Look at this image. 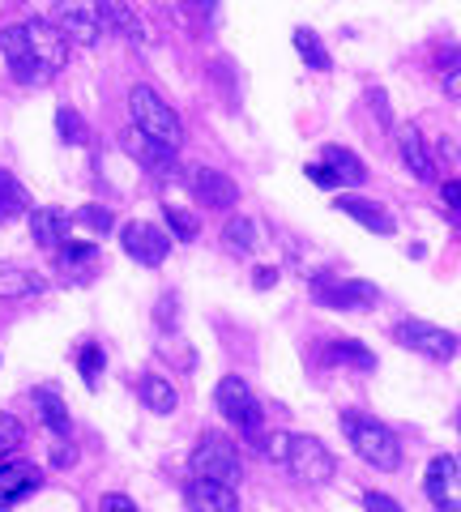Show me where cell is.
I'll return each mask as SVG.
<instances>
[{
  "label": "cell",
  "mask_w": 461,
  "mask_h": 512,
  "mask_svg": "<svg viewBox=\"0 0 461 512\" xmlns=\"http://www.w3.org/2000/svg\"><path fill=\"white\" fill-rule=\"evenodd\" d=\"M257 453L278 461V466L304 487H325L333 478V470H338L333 453L316 436H265L257 444Z\"/></svg>",
  "instance_id": "1"
},
{
  "label": "cell",
  "mask_w": 461,
  "mask_h": 512,
  "mask_svg": "<svg viewBox=\"0 0 461 512\" xmlns=\"http://www.w3.org/2000/svg\"><path fill=\"white\" fill-rule=\"evenodd\" d=\"M342 431H346V440H351V448L368 461L372 470H385V474L402 470V440H397L380 419L346 410L342 414Z\"/></svg>",
  "instance_id": "2"
},
{
  "label": "cell",
  "mask_w": 461,
  "mask_h": 512,
  "mask_svg": "<svg viewBox=\"0 0 461 512\" xmlns=\"http://www.w3.org/2000/svg\"><path fill=\"white\" fill-rule=\"evenodd\" d=\"M214 406H218V414L227 419L240 436L257 448L261 440H265V410H261V402H257V393L248 389V380L244 376H222L218 384H214Z\"/></svg>",
  "instance_id": "3"
},
{
  "label": "cell",
  "mask_w": 461,
  "mask_h": 512,
  "mask_svg": "<svg viewBox=\"0 0 461 512\" xmlns=\"http://www.w3.org/2000/svg\"><path fill=\"white\" fill-rule=\"evenodd\" d=\"M188 474L218 478V483H227V487H240L244 483V453L222 436V431H205L193 448V457H188Z\"/></svg>",
  "instance_id": "4"
},
{
  "label": "cell",
  "mask_w": 461,
  "mask_h": 512,
  "mask_svg": "<svg viewBox=\"0 0 461 512\" xmlns=\"http://www.w3.org/2000/svg\"><path fill=\"white\" fill-rule=\"evenodd\" d=\"M129 116H133V124H137L146 137H158V141H163V146H171V150L184 146V124H180V116L171 111V103L158 99L150 86H133V90H129Z\"/></svg>",
  "instance_id": "5"
},
{
  "label": "cell",
  "mask_w": 461,
  "mask_h": 512,
  "mask_svg": "<svg viewBox=\"0 0 461 512\" xmlns=\"http://www.w3.org/2000/svg\"><path fill=\"white\" fill-rule=\"evenodd\" d=\"M47 22H52L69 47H94L103 39V22L94 13V0H56L47 9Z\"/></svg>",
  "instance_id": "6"
},
{
  "label": "cell",
  "mask_w": 461,
  "mask_h": 512,
  "mask_svg": "<svg viewBox=\"0 0 461 512\" xmlns=\"http://www.w3.org/2000/svg\"><path fill=\"white\" fill-rule=\"evenodd\" d=\"M393 338L406 350H415V355H423V359H436V363H453L461 355L457 333L440 329V325H427V320H402Z\"/></svg>",
  "instance_id": "7"
},
{
  "label": "cell",
  "mask_w": 461,
  "mask_h": 512,
  "mask_svg": "<svg viewBox=\"0 0 461 512\" xmlns=\"http://www.w3.org/2000/svg\"><path fill=\"white\" fill-rule=\"evenodd\" d=\"M9 30L18 35V43L26 47V52H30V56H39L52 73H60V69L69 64V52H73V47L65 43V35H60L52 22H43V18H35V22H13Z\"/></svg>",
  "instance_id": "8"
},
{
  "label": "cell",
  "mask_w": 461,
  "mask_h": 512,
  "mask_svg": "<svg viewBox=\"0 0 461 512\" xmlns=\"http://www.w3.org/2000/svg\"><path fill=\"white\" fill-rule=\"evenodd\" d=\"M120 244L137 265L158 269L167 261V252H171V235L163 227H154V222H129V227L120 231Z\"/></svg>",
  "instance_id": "9"
},
{
  "label": "cell",
  "mask_w": 461,
  "mask_h": 512,
  "mask_svg": "<svg viewBox=\"0 0 461 512\" xmlns=\"http://www.w3.org/2000/svg\"><path fill=\"white\" fill-rule=\"evenodd\" d=\"M423 491L427 500H432L436 508L444 512H461V457H436L432 470H427L423 478Z\"/></svg>",
  "instance_id": "10"
},
{
  "label": "cell",
  "mask_w": 461,
  "mask_h": 512,
  "mask_svg": "<svg viewBox=\"0 0 461 512\" xmlns=\"http://www.w3.org/2000/svg\"><path fill=\"white\" fill-rule=\"evenodd\" d=\"M188 188H193V197L205 205V210H235V201H240V188H235L231 175H222L214 167H193L188 171Z\"/></svg>",
  "instance_id": "11"
},
{
  "label": "cell",
  "mask_w": 461,
  "mask_h": 512,
  "mask_svg": "<svg viewBox=\"0 0 461 512\" xmlns=\"http://www.w3.org/2000/svg\"><path fill=\"white\" fill-rule=\"evenodd\" d=\"M120 141H124V150L133 154V163H141L146 171H154V175H176L180 171V154L171 150V146H163L158 137H146L137 124Z\"/></svg>",
  "instance_id": "12"
},
{
  "label": "cell",
  "mask_w": 461,
  "mask_h": 512,
  "mask_svg": "<svg viewBox=\"0 0 461 512\" xmlns=\"http://www.w3.org/2000/svg\"><path fill=\"white\" fill-rule=\"evenodd\" d=\"M312 299L325 303V308H372V303L380 299L372 282H333V278H316L312 282Z\"/></svg>",
  "instance_id": "13"
},
{
  "label": "cell",
  "mask_w": 461,
  "mask_h": 512,
  "mask_svg": "<svg viewBox=\"0 0 461 512\" xmlns=\"http://www.w3.org/2000/svg\"><path fill=\"white\" fill-rule=\"evenodd\" d=\"M0 52H5V64H9V73L18 77L22 86H47L52 82V69H47V64L39 60V56H30L26 47L18 43V35H13L9 26H0Z\"/></svg>",
  "instance_id": "14"
},
{
  "label": "cell",
  "mask_w": 461,
  "mask_h": 512,
  "mask_svg": "<svg viewBox=\"0 0 461 512\" xmlns=\"http://www.w3.org/2000/svg\"><path fill=\"white\" fill-rule=\"evenodd\" d=\"M43 483V470L39 466H30V461H18V457H5L0 461V508H9V504H18L26 500L30 491H35Z\"/></svg>",
  "instance_id": "15"
},
{
  "label": "cell",
  "mask_w": 461,
  "mask_h": 512,
  "mask_svg": "<svg viewBox=\"0 0 461 512\" xmlns=\"http://www.w3.org/2000/svg\"><path fill=\"white\" fill-rule=\"evenodd\" d=\"M73 231V214L56 210V205H43V210H30V239H35L39 248H60Z\"/></svg>",
  "instance_id": "16"
},
{
  "label": "cell",
  "mask_w": 461,
  "mask_h": 512,
  "mask_svg": "<svg viewBox=\"0 0 461 512\" xmlns=\"http://www.w3.org/2000/svg\"><path fill=\"white\" fill-rule=\"evenodd\" d=\"M94 13H99V22L103 30H111V35H120V39H129V43H146V26H141L137 13L124 5V0H94Z\"/></svg>",
  "instance_id": "17"
},
{
  "label": "cell",
  "mask_w": 461,
  "mask_h": 512,
  "mask_svg": "<svg viewBox=\"0 0 461 512\" xmlns=\"http://www.w3.org/2000/svg\"><path fill=\"white\" fill-rule=\"evenodd\" d=\"M184 504H188V508L235 512V508H240V495H235V487L218 483V478H197V474H193V483H188V491H184Z\"/></svg>",
  "instance_id": "18"
},
{
  "label": "cell",
  "mask_w": 461,
  "mask_h": 512,
  "mask_svg": "<svg viewBox=\"0 0 461 512\" xmlns=\"http://www.w3.org/2000/svg\"><path fill=\"white\" fill-rule=\"evenodd\" d=\"M333 205H338V210H342L346 218H351V222H359L363 231H372V235H393V231H397L393 214L385 210V205L368 201V197H338Z\"/></svg>",
  "instance_id": "19"
},
{
  "label": "cell",
  "mask_w": 461,
  "mask_h": 512,
  "mask_svg": "<svg viewBox=\"0 0 461 512\" xmlns=\"http://www.w3.org/2000/svg\"><path fill=\"white\" fill-rule=\"evenodd\" d=\"M35 410H39V419H43V427L52 431L56 440H69V431H73V423H69V406L60 402V393L47 384V389H35Z\"/></svg>",
  "instance_id": "20"
},
{
  "label": "cell",
  "mask_w": 461,
  "mask_h": 512,
  "mask_svg": "<svg viewBox=\"0 0 461 512\" xmlns=\"http://www.w3.org/2000/svg\"><path fill=\"white\" fill-rule=\"evenodd\" d=\"M402 163L410 167V175H419L423 184H432L436 180V158L427 154V141L419 137V128H402Z\"/></svg>",
  "instance_id": "21"
},
{
  "label": "cell",
  "mask_w": 461,
  "mask_h": 512,
  "mask_svg": "<svg viewBox=\"0 0 461 512\" xmlns=\"http://www.w3.org/2000/svg\"><path fill=\"white\" fill-rule=\"evenodd\" d=\"M56 261H60V269H65L69 278L86 282V278L94 274V261H99V248L82 244V239H65V244L56 248Z\"/></svg>",
  "instance_id": "22"
},
{
  "label": "cell",
  "mask_w": 461,
  "mask_h": 512,
  "mask_svg": "<svg viewBox=\"0 0 461 512\" xmlns=\"http://www.w3.org/2000/svg\"><path fill=\"white\" fill-rule=\"evenodd\" d=\"M141 406L154 410V414H171V410L180 406L176 384L163 380V376H154V372H146V376H141Z\"/></svg>",
  "instance_id": "23"
},
{
  "label": "cell",
  "mask_w": 461,
  "mask_h": 512,
  "mask_svg": "<svg viewBox=\"0 0 461 512\" xmlns=\"http://www.w3.org/2000/svg\"><path fill=\"white\" fill-rule=\"evenodd\" d=\"M43 295V278L22 265H0V299H30Z\"/></svg>",
  "instance_id": "24"
},
{
  "label": "cell",
  "mask_w": 461,
  "mask_h": 512,
  "mask_svg": "<svg viewBox=\"0 0 461 512\" xmlns=\"http://www.w3.org/2000/svg\"><path fill=\"white\" fill-rule=\"evenodd\" d=\"M321 163L333 175H338L342 184H363V180H368V167H363L359 158H355V150H346V146H325L321 150Z\"/></svg>",
  "instance_id": "25"
},
{
  "label": "cell",
  "mask_w": 461,
  "mask_h": 512,
  "mask_svg": "<svg viewBox=\"0 0 461 512\" xmlns=\"http://www.w3.org/2000/svg\"><path fill=\"white\" fill-rule=\"evenodd\" d=\"M325 359L329 363H346V367H359V372H376V355L363 342H329L325 346Z\"/></svg>",
  "instance_id": "26"
},
{
  "label": "cell",
  "mask_w": 461,
  "mask_h": 512,
  "mask_svg": "<svg viewBox=\"0 0 461 512\" xmlns=\"http://www.w3.org/2000/svg\"><path fill=\"white\" fill-rule=\"evenodd\" d=\"M18 214H30V197L9 171H0V222L18 218Z\"/></svg>",
  "instance_id": "27"
},
{
  "label": "cell",
  "mask_w": 461,
  "mask_h": 512,
  "mask_svg": "<svg viewBox=\"0 0 461 512\" xmlns=\"http://www.w3.org/2000/svg\"><path fill=\"white\" fill-rule=\"evenodd\" d=\"M295 52H299V60H304L308 69H316V73H329V69H333V60H329V52H325V43L316 39L308 26H299V30H295Z\"/></svg>",
  "instance_id": "28"
},
{
  "label": "cell",
  "mask_w": 461,
  "mask_h": 512,
  "mask_svg": "<svg viewBox=\"0 0 461 512\" xmlns=\"http://www.w3.org/2000/svg\"><path fill=\"white\" fill-rule=\"evenodd\" d=\"M222 244H227L231 252H252V248H257V222H252V218H231L227 222V227H222Z\"/></svg>",
  "instance_id": "29"
},
{
  "label": "cell",
  "mask_w": 461,
  "mask_h": 512,
  "mask_svg": "<svg viewBox=\"0 0 461 512\" xmlns=\"http://www.w3.org/2000/svg\"><path fill=\"white\" fill-rule=\"evenodd\" d=\"M56 133H60L65 146H86V141H90V128H86V120L77 116L73 107H60L56 111Z\"/></svg>",
  "instance_id": "30"
},
{
  "label": "cell",
  "mask_w": 461,
  "mask_h": 512,
  "mask_svg": "<svg viewBox=\"0 0 461 512\" xmlns=\"http://www.w3.org/2000/svg\"><path fill=\"white\" fill-rule=\"evenodd\" d=\"M77 227H86L94 235H107L111 227H116V218H111L107 205H77V214H73Z\"/></svg>",
  "instance_id": "31"
},
{
  "label": "cell",
  "mask_w": 461,
  "mask_h": 512,
  "mask_svg": "<svg viewBox=\"0 0 461 512\" xmlns=\"http://www.w3.org/2000/svg\"><path fill=\"white\" fill-rule=\"evenodd\" d=\"M163 218L171 222V235L184 239V244H188V239H197V235H201V222H197L193 214H188V210H180V205H163Z\"/></svg>",
  "instance_id": "32"
},
{
  "label": "cell",
  "mask_w": 461,
  "mask_h": 512,
  "mask_svg": "<svg viewBox=\"0 0 461 512\" xmlns=\"http://www.w3.org/2000/svg\"><path fill=\"white\" fill-rule=\"evenodd\" d=\"M22 440H26L22 423L13 419V414H5V410H0V461H5L9 453H18V448H22Z\"/></svg>",
  "instance_id": "33"
},
{
  "label": "cell",
  "mask_w": 461,
  "mask_h": 512,
  "mask_svg": "<svg viewBox=\"0 0 461 512\" xmlns=\"http://www.w3.org/2000/svg\"><path fill=\"white\" fill-rule=\"evenodd\" d=\"M77 367H82L86 384H99V372H103V350H99V342H82V350H77Z\"/></svg>",
  "instance_id": "34"
},
{
  "label": "cell",
  "mask_w": 461,
  "mask_h": 512,
  "mask_svg": "<svg viewBox=\"0 0 461 512\" xmlns=\"http://www.w3.org/2000/svg\"><path fill=\"white\" fill-rule=\"evenodd\" d=\"M154 316H158V329H167V333L176 329V295L167 291L163 299H158V312H154Z\"/></svg>",
  "instance_id": "35"
},
{
  "label": "cell",
  "mask_w": 461,
  "mask_h": 512,
  "mask_svg": "<svg viewBox=\"0 0 461 512\" xmlns=\"http://www.w3.org/2000/svg\"><path fill=\"white\" fill-rule=\"evenodd\" d=\"M304 175H308L312 184H321V188H342V180H338V175H333L325 163H308V167H304Z\"/></svg>",
  "instance_id": "36"
},
{
  "label": "cell",
  "mask_w": 461,
  "mask_h": 512,
  "mask_svg": "<svg viewBox=\"0 0 461 512\" xmlns=\"http://www.w3.org/2000/svg\"><path fill=\"white\" fill-rule=\"evenodd\" d=\"M363 508H385V512H397V500H389V495L385 491H368V495H363Z\"/></svg>",
  "instance_id": "37"
},
{
  "label": "cell",
  "mask_w": 461,
  "mask_h": 512,
  "mask_svg": "<svg viewBox=\"0 0 461 512\" xmlns=\"http://www.w3.org/2000/svg\"><path fill=\"white\" fill-rule=\"evenodd\" d=\"M440 201L449 205V210H461V180H449L440 188Z\"/></svg>",
  "instance_id": "38"
},
{
  "label": "cell",
  "mask_w": 461,
  "mask_h": 512,
  "mask_svg": "<svg viewBox=\"0 0 461 512\" xmlns=\"http://www.w3.org/2000/svg\"><path fill=\"white\" fill-rule=\"evenodd\" d=\"M444 94L453 103H461V69H444Z\"/></svg>",
  "instance_id": "39"
},
{
  "label": "cell",
  "mask_w": 461,
  "mask_h": 512,
  "mask_svg": "<svg viewBox=\"0 0 461 512\" xmlns=\"http://www.w3.org/2000/svg\"><path fill=\"white\" fill-rule=\"evenodd\" d=\"M99 508H107V512H111V508H120V512H133L137 504L129 500V495H103V500H99Z\"/></svg>",
  "instance_id": "40"
},
{
  "label": "cell",
  "mask_w": 461,
  "mask_h": 512,
  "mask_svg": "<svg viewBox=\"0 0 461 512\" xmlns=\"http://www.w3.org/2000/svg\"><path fill=\"white\" fill-rule=\"evenodd\" d=\"M52 466H60V470H65V466H73V448H69V444H56V453H52Z\"/></svg>",
  "instance_id": "41"
},
{
  "label": "cell",
  "mask_w": 461,
  "mask_h": 512,
  "mask_svg": "<svg viewBox=\"0 0 461 512\" xmlns=\"http://www.w3.org/2000/svg\"><path fill=\"white\" fill-rule=\"evenodd\" d=\"M440 69H461V52H457V47H449V52L440 56Z\"/></svg>",
  "instance_id": "42"
},
{
  "label": "cell",
  "mask_w": 461,
  "mask_h": 512,
  "mask_svg": "<svg viewBox=\"0 0 461 512\" xmlns=\"http://www.w3.org/2000/svg\"><path fill=\"white\" fill-rule=\"evenodd\" d=\"M274 278H278L274 269H257V286H274Z\"/></svg>",
  "instance_id": "43"
},
{
  "label": "cell",
  "mask_w": 461,
  "mask_h": 512,
  "mask_svg": "<svg viewBox=\"0 0 461 512\" xmlns=\"http://www.w3.org/2000/svg\"><path fill=\"white\" fill-rule=\"evenodd\" d=\"M188 5L201 9V13H210V9H214V0H188Z\"/></svg>",
  "instance_id": "44"
},
{
  "label": "cell",
  "mask_w": 461,
  "mask_h": 512,
  "mask_svg": "<svg viewBox=\"0 0 461 512\" xmlns=\"http://www.w3.org/2000/svg\"><path fill=\"white\" fill-rule=\"evenodd\" d=\"M457 431H461V410H457Z\"/></svg>",
  "instance_id": "45"
}]
</instances>
